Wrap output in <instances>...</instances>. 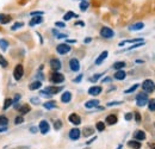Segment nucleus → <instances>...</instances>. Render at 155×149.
Segmentation results:
<instances>
[{
    "mask_svg": "<svg viewBox=\"0 0 155 149\" xmlns=\"http://www.w3.org/2000/svg\"><path fill=\"white\" fill-rule=\"evenodd\" d=\"M149 101V98H148V94L146 92H141L136 95V105L140 106V108H143L148 104Z\"/></svg>",
    "mask_w": 155,
    "mask_h": 149,
    "instance_id": "f257e3e1",
    "label": "nucleus"
},
{
    "mask_svg": "<svg viewBox=\"0 0 155 149\" xmlns=\"http://www.w3.org/2000/svg\"><path fill=\"white\" fill-rule=\"evenodd\" d=\"M142 90H143L147 94L154 92L155 91V82L153 81V80H150V79L144 80V81H143V84H142Z\"/></svg>",
    "mask_w": 155,
    "mask_h": 149,
    "instance_id": "f03ea898",
    "label": "nucleus"
},
{
    "mask_svg": "<svg viewBox=\"0 0 155 149\" xmlns=\"http://www.w3.org/2000/svg\"><path fill=\"white\" fill-rule=\"evenodd\" d=\"M50 81L53 84H56V85L62 84L64 81V75L62 73H58V72H53L51 75H50Z\"/></svg>",
    "mask_w": 155,
    "mask_h": 149,
    "instance_id": "7ed1b4c3",
    "label": "nucleus"
},
{
    "mask_svg": "<svg viewBox=\"0 0 155 149\" xmlns=\"http://www.w3.org/2000/svg\"><path fill=\"white\" fill-rule=\"evenodd\" d=\"M100 36L104 38H112L115 36V31L107 26H103L100 29Z\"/></svg>",
    "mask_w": 155,
    "mask_h": 149,
    "instance_id": "20e7f679",
    "label": "nucleus"
},
{
    "mask_svg": "<svg viewBox=\"0 0 155 149\" xmlns=\"http://www.w3.org/2000/svg\"><path fill=\"white\" fill-rule=\"evenodd\" d=\"M56 51H58L60 55H66L67 53L71 51V45L67 44V43H62V44H58L56 47Z\"/></svg>",
    "mask_w": 155,
    "mask_h": 149,
    "instance_id": "39448f33",
    "label": "nucleus"
},
{
    "mask_svg": "<svg viewBox=\"0 0 155 149\" xmlns=\"http://www.w3.org/2000/svg\"><path fill=\"white\" fill-rule=\"evenodd\" d=\"M38 130L41 131V134H43V135L48 134L49 130H50V125H49V123H48L47 121H41V122H39V125H38Z\"/></svg>",
    "mask_w": 155,
    "mask_h": 149,
    "instance_id": "423d86ee",
    "label": "nucleus"
},
{
    "mask_svg": "<svg viewBox=\"0 0 155 149\" xmlns=\"http://www.w3.org/2000/svg\"><path fill=\"white\" fill-rule=\"evenodd\" d=\"M62 90H63L62 86H48V87L44 88V91H45L48 94H50V95H53V94H58V92H61Z\"/></svg>",
    "mask_w": 155,
    "mask_h": 149,
    "instance_id": "0eeeda50",
    "label": "nucleus"
},
{
    "mask_svg": "<svg viewBox=\"0 0 155 149\" xmlns=\"http://www.w3.org/2000/svg\"><path fill=\"white\" fill-rule=\"evenodd\" d=\"M23 74H24V68H23V66H21V65H17L16 68H15V71H13V76H15V79L18 81V80L21 79Z\"/></svg>",
    "mask_w": 155,
    "mask_h": 149,
    "instance_id": "6e6552de",
    "label": "nucleus"
},
{
    "mask_svg": "<svg viewBox=\"0 0 155 149\" xmlns=\"http://www.w3.org/2000/svg\"><path fill=\"white\" fill-rule=\"evenodd\" d=\"M69 68L73 72H79V69H80V62H79L78 58H71L69 60Z\"/></svg>",
    "mask_w": 155,
    "mask_h": 149,
    "instance_id": "1a4fd4ad",
    "label": "nucleus"
},
{
    "mask_svg": "<svg viewBox=\"0 0 155 149\" xmlns=\"http://www.w3.org/2000/svg\"><path fill=\"white\" fill-rule=\"evenodd\" d=\"M80 135H81V131H80V129H78V128H73V129H71V131H69V138L72 141L79 140Z\"/></svg>",
    "mask_w": 155,
    "mask_h": 149,
    "instance_id": "9d476101",
    "label": "nucleus"
},
{
    "mask_svg": "<svg viewBox=\"0 0 155 149\" xmlns=\"http://www.w3.org/2000/svg\"><path fill=\"white\" fill-rule=\"evenodd\" d=\"M68 121H69L72 124H74V125H79V124H81V118H80V116L77 114V113H72V114H69Z\"/></svg>",
    "mask_w": 155,
    "mask_h": 149,
    "instance_id": "9b49d317",
    "label": "nucleus"
},
{
    "mask_svg": "<svg viewBox=\"0 0 155 149\" xmlns=\"http://www.w3.org/2000/svg\"><path fill=\"white\" fill-rule=\"evenodd\" d=\"M146 132L143 130H136L134 132V140L135 141H138V142H141V141H144L146 140Z\"/></svg>",
    "mask_w": 155,
    "mask_h": 149,
    "instance_id": "f8f14e48",
    "label": "nucleus"
},
{
    "mask_svg": "<svg viewBox=\"0 0 155 149\" xmlns=\"http://www.w3.org/2000/svg\"><path fill=\"white\" fill-rule=\"evenodd\" d=\"M50 67H51V69L54 72H58L61 68V61L58 58H51L50 60Z\"/></svg>",
    "mask_w": 155,
    "mask_h": 149,
    "instance_id": "ddd939ff",
    "label": "nucleus"
},
{
    "mask_svg": "<svg viewBox=\"0 0 155 149\" xmlns=\"http://www.w3.org/2000/svg\"><path fill=\"white\" fill-rule=\"evenodd\" d=\"M103 92V88H101V86H92V87H90V90H88V93L91 94V95H99V94Z\"/></svg>",
    "mask_w": 155,
    "mask_h": 149,
    "instance_id": "4468645a",
    "label": "nucleus"
},
{
    "mask_svg": "<svg viewBox=\"0 0 155 149\" xmlns=\"http://www.w3.org/2000/svg\"><path fill=\"white\" fill-rule=\"evenodd\" d=\"M107 55H109V51H107V50H104V51H103V53H101V54L97 57V60H96V65H97V66L101 65V63H103V62L106 60Z\"/></svg>",
    "mask_w": 155,
    "mask_h": 149,
    "instance_id": "2eb2a0df",
    "label": "nucleus"
},
{
    "mask_svg": "<svg viewBox=\"0 0 155 149\" xmlns=\"http://www.w3.org/2000/svg\"><path fill=\"white\" fill-rule=\"evenodd\" d=\"M71 100H72V93H71V92L66 91V92L62 93V95H61V101H62V103L68 104Z\"/></svg>",
    "mask_w": 155,
    "mask_h": 149,
    "instance_id": "dca6fc26",
    "label": "nucleus"
},
{
    "mask_svg": "<svg viewBox=\"0 0 155 149\" xmlns=\"http://www.w3.org/2000/svg\"><path fill=\"white\" fill-rule=\"evenodd\" d=\"M105 121H106V124H109V125H114V124H116L117 123L118 118H117L116 114H109V116L105 118Z\"/></svg>",
    "mask_w": 155,
    "mask_h": 149,
    "instance_id": "f3484780",
    "label": "nucleus"
},
{
    "mask_svg": "<svg viewBox=\"0 0 155 149\" xmlns=\"http://www.w3.org/2000/svg\"><path fill=\"white\" fill-rule=\"evenodd\" d=\"M143 28H144V24L142 22H138V23H135V24L130 25L129 26V30L130 31H138V30H142Z\"/></svg>",
    "mask_w": 155,
    "mask_h": 149,
    "instance_id": "a211bd4d",
    "label": "nucleus"
},
{
    "mask_svg": "<svg viewBox=\"0 0 155 149\" xmlns=\"http://www.w3.org/2000/svg\"><path fill=\"white\" fill-rule=\"evenodd\" d=\"M97 106H99V100H97V99L88 100V101H86V104H85V108H86V109H92V108H97Z\"/></svg>",
    "mask_w": 155,
    "mask_h": 149,
    "instance_id": "6ab92c4d",
    "label": "nucleus"
},
{
    "mask_svg": "<svg viewBox=\"0 0 155 149\" xmlns=\"http://www.w3.org/2000/svg\"><path fill=\"white\" fill-rule=\"evenodd\" d=\"M114 78L116 79V80H124L125 78H127V73L123 71V69H120V71H117L115 75H114Z\"/></svg>",
    "mask_w": 155,
    "mask_h": 149,
    "instance_id": "aec40b11",
    "label": "nucleus"
},
{
    "mask_svg": "<svg viewBox=\"0 0 155 149\" xmlns=\"http://www.w3.org/2000/svg\"><path fill=\"white\" fill-rule=\"evenodd\" d=\"M18 111L20 112V116H23V114L29 113V112L31 111V109H30V106L28 104H24V105H21V106L18 108Z\"/></svg>",
    "mask_w": 155,
    "mask_h": 149,
    "instance_id": "412c9836",
    "label": "nucleus"
},
{
    "mask_svg": "<svg viewBox=\"0 0 155 149\" xmlns=\"http://www.w3.org/2000/svg\"><path fill=\"white\" fill-rule=\"evenodd\" d=\"M12 20L10 15H5V13H0V23L1 24H7Z\"/></svg>",
    "mask_w": 155,
    "mask_h": 149,
    "instance_id": "4be33fe9",
    "label": "nucleus"
},
{
    "mask_svg": "<svg viewBox=\"0 0 155 149\" xmlns=\"http://www.w3.org/2000/svg\"><path fill=\"white\" fill-rule=\"evenodd\" d=\"M128 147H130L131 149H141V142L131 140V141L128 142Z\"/></svg>",
    "mask_w": 155,
    "mask_h": 149,
    "instance_id": "5701e85b",
    "label": "nucleus"
},
{
    "mask_svg": "<svg viewBox=\"0 0 155 149\" xmlns=\"http://www.w3.org/2000/svg\"><path fill=\"white\" fill-rule=\"evenodd\" d=\"M43 22V18H42V16H38V17H32V19L30 20V23H29V25L30 26H35V25H37V24H41Z\"/></svg>",
    "mask_w": 155,
    "mask_h": 149,
    "instance_id": "b1692460",
    "label": "nucleus"
},
{
    "mask_svg": "<svg viewBox=\"0 0 155 149\" xmlns=\"http://www.w3.org/2000/svg\"><path fill=\"white\" fill-rule=\"evenodd\" d=\"M42 87V82L41 81H34V82H31L30 85H29V88L31 90V91H35V90H38V88H41Z\"/></svg>",
    "mask_w": 155,
    "mask_h": 149,
    "instance_id": "393cba45",
    "label": "nucleus"
},
{
    "mask_svg": "<svg viewBox=\"0 0 155 149\" xmlns=\"http://www.w3.org/2000/svg\"><path fill=\"white\" fill-rule=\"evenodd\" d=\"M43 108H44V109H47V110L55 109V108H56V103H55L54 100H51V101H47V103H44V104H43Z\"/></svg>",
    "mask_w": 155,
    "mask_h": 149,
    "instance_id": "a878e982",
    "label": "nucleus"
},
{
    "mask_svg": "<svg viewBox=\"0 0 155 149\" xmlns=\"http://www.w3.org/2000/svg\"><path fill=\"white\" fill-rule=\"evenodd\" d=\"M7 48H8V42L5 38H0V49L2 51H6Z\"/></svg>",
    "mask_w": 155,
    "mask_h": 149,
    "instance_id": "bb28decb",
    "label": "nucleus"
},
{
    "mask_svg": "<svg viewBox=\"0 0 155 149\" xmlns=\"http://www.w3.org/2000/svg\"><path fill=\"white\" fill-rule=\"evenodd\" d=\"M73 17H79V16H78L77 13H74L73 11H68V12H67V13H66V15L63 16V19H64V20L67 22V20H69V19H72V18H73Z\"/></svg>",
    "mask_w": 155,
    "mask_h": 149,
    "instance_id": "cd10ccee",
    "label": "nucleus"
},
{
    "mask_svg": "<svg viewBox=\"0 0 155 149\" xmlns=\"http://www.w3.org/2000/svg\"><path fill=\"white\" fill-rule=\"evenodd\" d=\"M124 67H125V62H123V61L116 62V63L114 65V69H116V71H120V69H123Z\"/></svg>",
    "mask_w": 155,
    "mask_h": 149,
    "instance_id": "c85d7f7f",
    "label": "nucleus"
},
{
    "mask_svg": "<svg viewBox=\"0 0 155 149\" xmlns=\"http://www.w3.org/2000/svg\"><path fill=\"white\" fill-rule=\"evenodd\" d=\"M94 134V130L92 129V128H85L84 131H82V135L85 136V137H88V136H91V135H93Z\"/></svg>",
    "mask_w": 155,
    "mask_h": 149,
    "instance_id": "c756f323",
    "label": "nucleus"
},
{
    "mask_svg": "<svg viewBox=\"0 0 155 149\" xmlns=\"http://www.w3.org/2000/svg\"><path fill=\"white\" fill-rule=\"evenodd\" d=\"M12 104H13V100H12V99H8V98H7V99H5V101H4L2 109H4V110H7V109H8V108H10V106H11Z\"/></svg>",
    "mask_w": 155,
    "mask_h": 149,
    "instance_id": "7c9ffc66",
    "label": "nucleus"
},
{
    "mask_svg": "<svg viewBox=\"0 0 155 149\" xmlns=\"http://www.w3.org/2000/svg\"><path fill=\"white\" fill-rule=\"evenodd\" d=\"M8 124V119L6 116H0V127H6Z\"/></svg>",
    "mask_w": 155,
    "mask_h": 149,
    "instance_id": "2f4dec72",
    "label": "nucleus"
},
{
    "mask_svg": "<svg viewBox=\"0 0 155 149\" xmlns=\"http://www.w3.org/2000/svg\"><path fill=\"white\" fill-rule=\"evenodd\" d=\"M88 6H90L88 1L82 0V1H81V4H80V10H81V11H86V10L88 8Z\"/></svg>",
    "mask_w": 155,
    "mask_h": 149,
    "instance_id": "473e14b6",
    "label": "nucleus"
},
{
    "mask_svg": "<svg viewBox=\"0 0 155 149\" xmlns=\"http://www.w3.org/2000/svg\"><path fill=\"white\" fill-rule=\"evenodd\" d=\"M0 66L1 67H4V68H6L7 66H8V62H7V60L4 57V56L0 54Z\"/></svg>",
    "mask_w": 155,
    "mask_h": 149,
    "instance_id": "72a5a7b5",
    "label": "nucleus"
},
{
    "mask_svg": "<svg viewBox=\"0 0 155 149\" xmlns=\"http://www.w3.org/2000/svg\"><path fill=\"white\" fill-rule=\"evenodd\" d=\"M23 25H24V23L17 22V23H15V25L11 28V30H12V31H16V30H18V29H20V28H23Z\"/></svg>",
    "mask_w": 155,
    "mask_h": 149,
    "instance_id": "f704fd0d",
    "label": "nucleus"
},
{
    "mask_svg": "<svg viewBox=\"0 0 155 149\" xmlns=\"http://www.w3.org/2000/svg\"><path fill=\"white\" fill-rule=\"evenodd\" d=\"M137 88H138V85L136 84V85H134V86H131L130 88H128V90H125V91H124V93H125V94L133 93V92H135V91H136V90H137Z\"/></svg>",
    "mask_w": 155,
    "mask_h": 149,
    "instance_id": "c9c22d12",
    "label": "nucleus"
},
{
    "mask_svg": "<svg viewBox=\"0 0 155 149\" xmlns=\"http://www.w3.org/2000/svg\"><path fill=\"white\" fill-rule=\"evenodd\" d=\"M61 128H62V121L56 119V121L54 122V129H55V130H60Z\"/></svg>",
    "mask_w": 155,
    "mask_h": 149,
    "instance_id": "e433bc0d",
    "label": "nucleus"
},
{
    "mask_svg": "<svg viewBox=\"0 0 155 149\" xmlns=\"http://www.w3.org/2000/svg\"><path fill=\"white\" fill-rule=\"evenodd\" d=\"M96 128H97L98 131H104L105 130V123H103V122H98L97 124H96Z\"/></svg>",
    "mask_w": 155,
    "mask_h": 149,
    "instance_id": "4c0bfd02",
    "label": "nucleus"
},
{
    "mask_svg": "<svg viewBox=\"0 0 155 149\" xmlns=\"http://www.w3.org/2000/svg\"><path fill=\"white\" fill-rule=\"evenodd\" d=\"M142 45H144V42H138V43H136V44H134V45L129 47V48H128V50H133V49L140 48V47H142Z\"/></svg>",
    "mask_w": 155,
    "mask_h": 149,
    "instance_id": "58836bf2",
    "label": "nucleus"
},
{
    "mask_svg": "<svg viewBox=\"0 0 155 149\" xmlns=\"http://www.w3.org/2000/svg\"><path fill=\"white\" fill-rule=\"evenodd\" d=\"M148 108H149L150 111H155V100L154 99H152V100L148 101Z\"/></svg>",
    "mask_w": 155,
    "mask_h": 149,
    "instance_id": "ea45409f",
    "label": "nucleus"
},
{
    "mask_svg": "<svg viewBox=\"0 0 155 149\" xmlns=\"http://www.w3.org/2000/svg\"><path fill=\"white\" fill-rule=\"evenodd\" d=\"M103 76V73H100V74H96V75H93L92 78H90V81L91 82H96L99 78H101Z\"/></svg>",
    "mask_w": 155,
    "mask_h": 149,
    "instance_id": "a19ab883",
    "label": "nucleus"
},
{
    "mask_svg": "<svg viewBox=\"0 0 155 149\" xmlns=\"http://www.w3.org/2000/svg\"><path fill=\"white\" fill-rule=\"evenodd\" d=\"M24 122V117L23 116H18V117H16V119H15V124H21Z\"/></svg>",
    "mask_w": 155,
    "mask_h": 149,
    "instance_id": "79ce46f5",
    "label": "nucleus"
},
{
    "mask_svg": "<svg viewBox=\"0 0 155 149\" xmlns=\"http://www.w3.org/2000/svg\"><path fill=\"white\" fill-rule=\"evenodd\" d=\"M30 15H31L32 17H38V16H43L44 12H43V11H34V12H31Z\"/></svg>",
    "mask_w": 155,
    "mask_h": 149,
    "instance_id": "37998d69",
    "label": "nucleus"
},
{
    "mask_svg": "<svg viewBox=\"0 0 155 149\" xmlns=\"http://www.w3.org/2000/svg\"><path fill=\"white\" fill-rule=\"evenodd\" d=\"M124 118H125V121H131V119H133V113H131V112H129V113H125Z\"/></svg>",
    "mask_w": 155,
    "mask_h": 149,
    "instance_id": "c03bdc74",
    "label": "nucleus"
},
{
    "mask_svg": "<svg viewBox=\"0 0 155 149\" xmlns=\"http://www.w3.org/2000/svg\"><path fill=\"white\" fill-rule=\"evenodd\" d=\"M30 101H31L32 104H35V105H38L39 104V99L38 98H36V97H35V98H31V99H30Z\"/></svg>",
    "mask_w": 155,
    "mask_h": 149,
    "instance_id": "a18cd8bd",
    "label": "nucleus"
},
{
    "mask_svg": "<svg viewBox=\"0 0 155 149\" xmlns=\"http://www.w3.org/2000/svg\"><path fill=\"white\" fill-rule=\"evenodd\" d=\"M122 101H111V103H107V106H114V105H120Z\"/></svg>",
    "mask_w": 155,
    "mask_h": 149,
    "instance_id": "49530a36",
    "label": "nucleus"
},
{
    "mask_svg": "<svg viewBox=\"0 0 155 149\" xmlns=\"http://www.w3.org/2000/svg\"><path fill=\"white\" fill-rule=\"evenodd\" d=\"M135 121L137 122V123L141 122V114H140L138 112H135Z\"/></svg>",
    "mask_w": 155,
    "mask_h": 149,
    "instance_id": "de8ad7c7",
    "label": "nucleus"
},
{
    "mask_svg": "<svg viewBox=\"0 0 155 149\" xmlns=\"http://www.w3.org/2000/svg\"><path fill=\"white\" fill-rule=\"evenodd\" d=\"M55 25H56L58 28H64V26H66V24H64L63 22H56Z\"/></svg>",
    "mask_w": 155,
    "mask_h": 149,
    "instance_id": "09e8293b",
    "label": "nucleus"
},
{
    "mask_svg": "<svg viewBox=\"0 0 155 149\" xmlns=\"http://www.w3.org/2000/svg\"><path fill=\"white\" fill-rule=\"evenodd\" d=\"M111 80H112V79H111L110 76H106V78H104V79L101 80V82H111Z\"/></svg>",
    "mask_w": 155,
    "mask_h": 149,
    "instance_id": "8fccbe9b",
    "label": "nucleus"
},
{
    "mask_svg": "<svg viewBox=\"0 0 155 149\" xmlns=\"http://www.w3.org/2000/svg\"><path fill=\"white\" fill-rule=\"evenodd\" d=\"M81 79H82V74H79L77 78L74 79V82H80V81H81Z\"/></svg>",
    "mask_w": 155,
    "mask_h": 149,
    "instance_id": "3c124183",
    "label": "nucleus"
},
{
    "mask_svg": "<svg viewBox=\"0 0 155 149\" xmlns=\"http://www.w3.org/2000/svg\"><path fill=\"white\" fill-rule=\"evenodd\" d=\"M37 130H38V129H37L36 127H31V128H30V132H32V134H36Z\"/></svg>",
    "mask_w": 155,
    "mask_h": 149,
    "instance_id": "603ef678",
    "label": "nucleus"
},
{
    "mask_svg": "<svg viewBox=\"0 0 155 149\" xmlns=\"http://www.w3.org/2000/svg\"><path fill=\"white\" fill-rule=\"evenodd\" d=\"M56 37L58 38H67V35H66V34H58Z\"/></svg>",
    "mask_w": 155,
    "mask_h": 149,
    "instance_id": "864d4df0",
    "label": "nucleus"
},
{
    "mask_svg": "<svg viewBox=\"0 0 155 149\" xmlns=\"http://www.w3.org/2000/svg\"><path fill=\"white\" fill-rule=\"evenodd\" d=\"M96 140H97V137H96V136H94V137H92L90 141H87V144H91V143H92V142H94Z\"/></svg>",
    "mask_w": 155,
    "mask_h": 149,
    "instance_id": "5fc2aeb1",
    "label": "nucleus"
},
{
    "mask_svg": "<svg viewBox=\"0 0 155 149\" xmlns=\"http://www.w3.org/2000/svg\"><path fill=\"white\" fill-rule=\"evenodd\" d=\"M75 25H79V26H85V23L84 22H77Z\"/></svg>",
    "mask_w": 155,
    "mask_h": 149,
    "instance_id": "6e6d98bb",
    "label": "nucleus"
},
{
    "mask_svg": "<svg viewBox=\"0 0 155 149\" xmlns=\"http://www.w3.org/2000/svg\"><path fill=\"white\" fill-rule=\"evenodd\" d=\"M5 131H7V127H1L0 128V132H5Z\"/></svg>",
    "mask_w": 155,
    "mask_h": 149,
    "instance_id": "4d7b16f0",
    "label": "nucleus"
},
{
    "mask_svg": "<svg viewBox=\"0 0 155 149\" xmlns=\"http://www.w3.org/2000/svg\"><path fill=\"white\" fill-rule=\"evenodd\" d=\"M85 43H90V42H92V38L91 37H87V38H85V41H84Z\"/></svg>",
    "mask_w": 155,
    "mask_h": 149,
    "instance_id": "13d9d810",
    "label": "nucleus"
},
{
    "mask_svg": "<svg viewBox=\"0 0 155 149\" xmlns=\"http://www.w3.org/2000/svg\"><path fill=\"white\" fill-rule=\"evenodd\" d=\"M75 42H77V41H75V39H68V41H67V42H66V43H67V44H68V43H75Z\"/></svg>",
    "mask_w": 155,
    "mask_h": 149,
    "instance_id": "bf43d9fd",
    "label": "nucleus"
},
{
    "mask_svg": "<svg viewBox=\"0 0 155 149\" xmlns=\"http://www.w3.org/2000/svg\"><path fill=\"white\" fill-rule=\"evenodd\" d=\"M136 63H138V65H141V63H143V61H141V60H136Z\"/></svg>",
    "mask_w": 155,
    "mask_h": 149,
    "instance_id": "052dcab7",
    "label": "nucleus"
},
{
    "mask_svg": "<svg viewBox=\"0 0 155 149\" xmlns=\"http://www.w3.org/2000/svg\"><path fill=\"white\" fill-rule=\"evenodd\" d=\"M122 147H123V146H122V144H119V146H118V148H117V149H122Z\"/></svg>",
    "mask_w": 155,
    "mask_h": 149,
    "instance_id": "680f3d73",
    "label": "nucleus"
},
{
    "mask_svg": "<svg viewBox=\"0 0 155 149\" xmlns=\"http://www.w3.org/2000/svg\"><path fill=\"white\" fill-rule=\"evenodd\" d=\"M153 149H155V146H154V148H153Z\"/></svg>",
    "mask_w": 155,
    "mask_h": 149,
    "instance_id": "e2e57ef3",
    "label": "nucleus"
},
{
    "mask_svg": "<svg viewBox=\"0 0 155 149\" xmlns=\"http://www.w3.org/2000/svg\"><path fill=\"white\" fill-rule=\"evenodd\" d=\"M154 127H155V123H154Z\"/></svg>",
    "mask_w": 155,
    "mask_h": 149,
    "instance_id": "0e129e2a",
    "label": "nucleus"
}]
</instances>
